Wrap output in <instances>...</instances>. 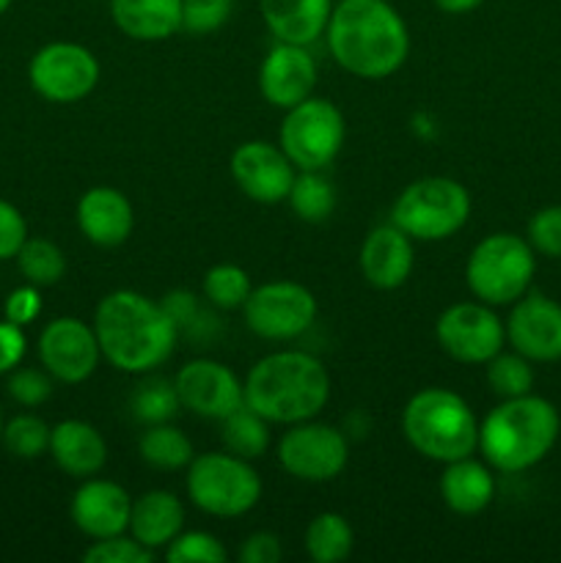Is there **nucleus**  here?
<instances>
[{
    "instance_id": "36",
    "label": "nucleus",
    "mask_w": 561,
    "mask_h": 563,
    "mask_svg": "<svg viewBox=\"0 0 561 563\" xmlns=\"http://www.w3.org/2000/svg\"><path fill=\"white\" fill-rule=\"evenodd\" d=\"M165 561L168 563H226L229 550L223 548L218 537L207 531H187L179 533L174 542L165 548Z\"/></svg>"
},
{
    "instance_id": "13",
    "label": "nucleus",
    "mask_w": 561,
    "mask_h": 563,
    "mask_svg": "<svg viewBox=\"0 0 561 563\" xmlns=\"http://www.w3.org/2000/svg\"><path fill=\"white\" fill-rule=\"evenodd\" d=\"M440 350L465 366H484L504 350L506 328L487 302H454L435 322Z\"/></svg>"
},
{
    "instance_id": "31",
    "label": "nucleus",
    "mask_w": 561,
    "mask_h": 563,
    "mask_svg": "<svg viewBox=\"0 0 561 563\" xmlns=\"http://www.w3.org/2000/svg\"><path fill=\"white\" fill-rule=\"evenodd\" d=\"M16 267L28 284L44 289V286H55L64 278L66 256L55 242L42 240V236H28L25 245L16 253Z\"/></svg>"
},
{
    "instance_id": "2",
    "label": "nucleus",
    "mask_w": 561,
    "mask_h": 563,
    "mask_svg": "<svg viewBox=\"0 0 561 563\" xmlns=\"http://www.w3.org/2000/svg\"><path fill=\"white\" fill-rule=\"evenodd\" d=\"M324 38L336 64L363 80L391 77L410 55V33L388 0H339Z\"/></svg>"
},
{
    "instance_id": "39",
    "label": "nucleus",
    "mask_w": 561,
    "mask_h": 563,
    "mask_svg": "<svg viewBox=\"0 0 561 563\" xmlns=\"http://www.w3.org/2000/svg\"><path fill=\"white\" fill-rule=\"evenodd\" d=\"M11 399L22 407H38L53 396V374L47 368H20L9 372L6 383Z\"/></svg>"
},
{
    "instance_id": "38",
    "label": "nucleus",
    "mask_w": 561,
    "mask_h": 563,
    "mask_svg": "<svg viewBox=\"0 0 561 563\" xmlns=\"http://www.w3.org/2000/svg\"><path fill=\"white\" fill-rule=\"evenodd\" d=\"M231 11H234V0H182V31L196 33H212L229 22Z\"/></svg>"
},
{
    "instance_id": "46",
    "label": "nucleus",
    "mask_w": 561,
    "mask_h": 563,
    "mask_svg": "<svg viewBox=\"0 0 561 563\" xmlns=\"http://www.w3.org/2000/svg\"><path fill=\"white\" fill-rule=\"evenodd\" d=\"M11 3H14V0H0V14H6V11L11 9Z\"/></svg>"
},
{
    "instance_id": "22",
    "label": "nucleus",
    "mask_w": 561,
    "mask_h": 563,
    "mask_svg": "<svg viewBox=\"0 0 561 563\" xmlns=\"http://www.w3.org/2000/svg\"><path fill=\"white\" fill-rule=\"evenodd\" d=\"M50 456L55 465L72 478H91L108 462V443H105L102 432L91 427L88 421H69L55 423L50 432Z\"/></svg>"
},
{
    "instance_id": "10",
    "label": "nucleus",
    "mask_w": 561,
    "mask_h": 563,
    "mask_svg": "<svg viewBox=\"0 0 561 563\" xmlns=\"http://www.w3.org/2000/svg\"><path fill=\"white\" fill-rule=\"evenodd\" d=\"M248 330L258 339L289 341L306 333L317 319V297L295 280L256 286L242 306Z\"/></svg>"
},
{
    "instance_id": "35",
    "label": "nucleus",
    "mask_w": 561,
    "mask_h": 563,
    "mask_svg": "<svg viewBox=\"0 0 561 563\" xmlns=\"http://www.w3.org/2000/svg\"><path fill=\"white\" fill-rule=\"evenodd\" d=\"M50 432L53 427H47L42 418L22 412L3 423V445L16 460H38L42 454H50Z\"/></svg>"
},
{
    "instance_id": "30",
    "label": "nucleus",
    "mask_w": 561,
    "mask_h": 563,
    "mask_svg": "<svg viewBox=\"0 0 561 563\" xmlns=\"http://www.w3.org/2000/svg\"><path fill=\"white\" fill-rule=\"evenodd\" d=\"M286 201L292 203V212L300 220H306V223H322V220H328L333 214L336 190L324 179L322 170H300V176H295V181H292V190Z\"/></svg>"
},
{
    "instance_id": "17",
    "label": "nucleus",
    "mask_w": 561,
    "mask_h": 563,
    "mask_svg": "<svg viewBox=\"0 0 561 563\" xmlns=\"http://www.w3.org/2000/svg\"><path fill=\"white\" fill-rule=\"evenodd\" d=\"M231 179L251 201L280 203L289 198L295 165L284 148L267 141H248L231 154Z\"/></svg>"
},
{
    "instance_id": "19",
    "label": "nucleus",
    "mask_w": 561,
    "mask_h": 563,
    "mask_svg": "<svg viewBox=\"0 0 561 563\" xmlns=\"http://www.w3.org/2000/svg\"><path fill=\"white\" fill-rule=\"evenodd\" d=\"M317 64L302 44L278 42L258 66V91L273 108L289 110L311 97Z\"/></svg>"
},
{
    "instance_id": "34",
    "label": "nucleus",
    "mask_w": 561,
    "mask_h": 563,
    "mask_svg": "<svg viewBox=\"0 0 561 563\" xmlns=\"http://www.w3.org/2000/svg\"><path fill=\"white\" fill-rule=\"evenodd\" d=\"M130 405H132V416H135L141 423H146V427H154V423H168L170 418L182 410L174 383L160 377H152L146 379V383L138 385Z\"/></svg>"
},
{
    "instance_id": "7",
    "label": "nucleus",
    "mask_w": 561,
    "mask_h": 563,
    "mask_svg": "<svg viewBox=\"0 0 561 563\" xmlns=\"http://www.w3.org/2000/svg\"><path fill=\"white\" fill-rule=\"evenodd\" d=\"M471 218L465 185L449 176H427L399 192L391 209V223L418 242H443Z\"/></svg>"
},
{
    "instance_id": "9",
    "label": "nucleus",
    "mask_w": 561,
    "mask_h": 563,
    "mask_svg": "<svg viewBox=\"0 0 561 563\" xmlns=\"http://www.w3.org/2000/svg\"><path fill=\"white\" fill-rule=\"evenodd\" d=\"M346 124L330 99L308 97L286 110L280 121L278 146L300 170H324L344 146Z\"/></svg>"
},
{
    "instance_id": "4",
    "label": "nucleus",
    "mask_w": 561,
    "mask_h": 563,
    "mask_svg": "<svg viewBox=\"0 0 561 563\" xmlns=\"http://www.w3.org/2000/svg\"><path fill=\"white\" fill-rule=\"evenodd\" d=\"M561 432V416L542 396L504 399L479 423V451L501 473H522L553 451Z\"/></svg>"
},
{
    "instance_id": "16",
    "label": "nucleus",
    "mask_w": 561,
    "mask_h": 563,
    "mask_svg": "<svg viewBox=\"0 0 561 563\" xmlns=\"http://www.w3.org/2000/svg\"><path fill=\"white\" fill-rule=\"evenodd\" d=\"M506 341L531 363L561 361V306L539 291H526L512 302Z\"/></svg>"
},
{
    "instance_id": "28",
    "label": "nucleus",
    "mask_w": 561,
    "mask_h": 563,
    "mask_svg": "<svg viewBox=\"0 0 561 563\" xmlns=\"http://www.w3.org/2000/svg\"><path fill=\"white\" fill-rule=\"evenodd\" d=\"M138 454L157 471H182L193 462V443L179 427H170V421L154 423L138 440Z\"/></svg>"
},
{
    "instance_id": "45",
    "label": "nucleus",
    "mask_w": 561,
    "mask_h": 563,
    "mask_svg": "<svg viewBox=\"0 0 561 563\" xmlns=\"http://www.w3.org/2000/svg\"><path fill=\"white\" fill-rule=\"evenodd\" d=\"M432 3L446 14H468V11L479 9L484 0H432Z\"/></svg>"
},
{
    "instance_id": "8",
    "label": "nucleus",
    "mask_w": 561,
    "mask_h": 563,
    "mask_svg": "<svg viewBox=\"0 0 561 563\" xmlns=\"http://www.w3.org/2000/svg\"><path fill=\"white\" fill-rule=\"evenodd\" d=\"M187 495L193 506L212 517H242L262 498V478L253 465L231 451H209L187 465Z\"/></svg>"
},
{
    "instance_id": "47",
    "label": "nucleus",
    "mask_w": 561,
    "mask_h": 563,
    "mask_svg": "<svg viewBox=\"0 0 561 563\" xmlns=\"http://www.w3.org/2000/svg\"><path fill=\"white\" fill-rule=\"evenodd\" d=\"M0 443H3V416H0Z\"/></svg>"
},
{
    "instance_id": "29",
    "label": "nucleus",
    "mask_w": 561,
    "mask_h": 563,
    "mask_svg": "<svg viewBox=\"0 0 561 563\" xmlns=\"http://www.w3.org/2000/svg\"><path fill=\"white\" fill-rule=\"evenodd\" d=\"M223 445L231 454L242 456V460H258V456L267 454L270 449V421H264L258 412H253L251 407H237L231 416H226L223 421Z\"/></svg>"
},
{
    "instance_id": "18",
    "label": "nucleus",
    "mask_w": 561,
    "mask_h": 563,
    "mask_svg": "<svg viewBox=\"0 0 561 563\" xmlns=\"http://www.w3.org/2000/svg\"><path fill=\"white\" fill-rule=\"evenodd\" d=\"M72 522L88 539H108L130 531L132 498L121 484L108 478H82L69 506Z\"/></svg>"
},
{
    "instance_id": "41",
    "label": "nucleus",
    "mask_w": 561,
    "mask_h": 563,
    "mask_svg": "<svg viewBox=\"0 0 561 563\" xmlns=\"http://www.w3.org/2000/svg\"><path fill=\"white\" fill-rule=\"evenodd\" d=\"M28 240V220L11 201L0 198V262L16 258Z\"/></svg>"
},
{
    "instance_id": "32",
    "label": "nucleus",
    "mask_w": 561,
    "mask_h": 563,
    "mask_svg": "<svg viewBox=\"0 0 561 563\" xmlns=\"http://www.w3.org/2000/svg\"><path fill=\"white\" fill-rule=\"evenodd\" d=\"M487 385L501 399H515V396L531 394L534 388V368L528 357L520 352H504L490 357L487 363Z\"/></svg>"
},
{
    "instance_id": "26",
    "label": "nucleus",
    "mask_w": 561,
    "mask_h": 563,
    "mask_svg": "<svg viewBox=\"0 0 561 563\" xmlns=\"http://www.w3.org/2000/svg\"><path fill=\"white\" fill-rule=\"evenodd\" d=\"M440 495L454 515H482L495 498L493 471L473 456L449 462L440 476Z\"/></svg>"
},
{
    "instance_id": "44",
    "label": "nucleus",
    "mask_w": 561,
    "mask_h": 563,
    "mask_svg": "<svg viewBox=\"0 0 561 563\" xmlns=\"http://www.w3.org/2000/svg\"><path fill=\"white\" fill-rule=\"evenodd\" d=\"M280 555H284L280 539L270 531L251 533L240 548L242 563H278Z\"/></svg>"
},
{
    "instance_id": "6",
    "label": "nucleus",
    "mask_w": 561,
    "mask_h": 563,
    "mask_svg": "<svg viewBox=\"0 0 561 563\" xmlns=\"http://www.w3.org/2000/svg\"><path fill=\"white\" fill-rule=\"evenodd\" d=\"M537 256L528 240L495 231L471 251L465 264L468 289L487 306H512L531 289Z\"/></svg>"
},
{
    "instance_id": "14",
    "label": "nucleus",
    "mask_w": 561,
    "mask_h": 563,
    "mask_svg": "<svg viewBox=\"0 0 561 563\" xmlns=\"http://www.w3.org/2000/svg\"><path fill=\"white\" fill-rule=\"evenodd\" d=\"M182 410L207 421H223L226 416L245 405V385L226 363L198 357L185 363L174 377Z\"/></svg>"
},
{
    "instance_id": "20",
    "label": "nucleus",
    "mask_w": 561,
    "mask_h": 563,
    "mask_svg": "<svg viewBox=\"0 0 561 563\" xmlns=\"http://www.w3.org/2000/svg\"><path fill=\"white\" fill-rule=\"evenodd\" d=\"M361 273L369 286L394 291L407 284L413 273V240L394 223L377 225L361 245Z\"/></svg>"
},
{
    "instance_id": "33",
    "label": "nucleus",
    "mask_w": 561,
    "mask_h": 563,
    "mask_svg": "<svg viewBox=\"0 0 561 563\" xmlns=\"http://www.w3.org/2000/svg\"><path fill=\"white\" fill-rule=\"evenodd\" d=\"M251 291V275L242 267H237V264H215L204 275V297L215 308H220V311L242 308Z\"/></svg>"
},
{
    "instance_id": "37",
    "label": "nucleus",
    "mask_w": 561,
    "mask_h": 563,
    "mask_svg": "<svg viewBox=\"0 0 561 563\" xmlns=\"http://www.w3.org/2000/svg\"><path fill=\"white\" fill-rule=\"evenodd\" d=\"M82 561L86 563H152L154 550H148L146 544L138 542L135 537H127V533H119V537L108 539H94L91 548L82 553Z\"/></svg>"
},
{
    "instance_id": "40",
    "label": "nucleus",
    "mask_w": 561,
    "mask_h": 563,
    "mask_svg": "<svg viewBox=\"0 0 561 563\" xmlns=\"http://www.w3.org/2000/svg\"><path fill=\"white\" fill-rule=\"evenodd\" d=\"M528 245L539 256L561 258V203L542 207L528 220Z\"/></svg>"
},
{
    "instance_id": "23",
    "label": "nucleus",
    "mask_w": 561,
    "mask_h": 563,
    "mask_svg": "<svg viewBox=\"0 0 561 563\" xmlns=\"http://www.w3.org/2000/svg\"><path fill=\"white\" fill-rule=\"evenodd\" d=\"M258 11L278 42L311 47L319 36H324L333 0H258Z\"/></svg>"
},
{
    "instance_id": "5",
    "label": "nucleus",
    "mask_w": 561,
    "mask_h": 563,
    "mask_svg": "<svg viewBox=\"0 0 561 563\" xmlns=\"http://www.w3.org/2000/svg\"><path fill=\"white\" fill-rule=\"evenodd\" d=\"M402 434L424 460L443 465L479 451L476 412L449 388H424L413 394L402 412Z\"/></svg>"
},
{
    "instance_id": "43",
    "label": "nucleus",
    "mask_w": 561,
    "mask_h": 563,
    "mask_svg": "<svg viewBox=\"0 0 561 563\" xmlns=\"http://www.w3.org/2000/svg\"><path fill=\"white\" fill-rule=\"evenodd\" d=\"M28 352V339L25 330L14 322H0V377L9 372H14L16 366L22 363Z\"/></svg>"
},
{
    "instance_id": "42",
    "label": "nucleus",
    "mask_w": 561,
    "mask_h": 563,
    "mask_svg": "<svg viewBox=\"0 0 561 563\" xmlns=\"http://www.w3.org/2000/svg\"><path fill=\"white\" fill-rule=\"evenodd\" d=\"M42 313V295H38V286L25 284L20 289H14L6 300V319L20 328L36 322V317Z\"/></svg>"
},
{
    "instance_id": "1",
    "label": "nucleus",
    "mask_w": 561,
    "mask_h": 563,
    "mask_svg": "<svg viewBox=\"0 0 561 563\" xmlns=\"http://www.w3.org/2000/svg\"><path fill=\"white\" fill-rule=\"evenodd\" d=\"M102 357L127 374H148L163 366L176 350L179 328L165 302L148 300L132 289L110 291L94 311Z\"/></svg>"
},
{
    "instance_id": "3",
    "label": "nucleus",
    "mask_w": 561,
    "mask_h": 563,
    "mask_svg": "<svg viewBox=\"0 0 561 563\" xmlns=\"http://www.w3.org/2000/svg\"><path fill=\"white\" fill-rule=\"evenodd\" d=\"M245 407L270 423L311 421L330 401V374L319 357L280 350L253 363L245 377Z\"/></svg>"
},
{
    "instance_id": "11",
    "label": "nucleus",
    "mask_w": 561,
    "mask_h": 563,
    "mask_svg": "<svg viewBox=\"0 0 561 563\" xmlns=\"http://www.w3.org/2000/svg\"><path fill=\"white\" fill-rule=\"evenodd\" d=\"M28 80L42 99L72 104L86 99L99 82V60L75 42L44 44L28 64Z\"/></svg>"
},
{
    "instance_id": "24",
    "label": "nucleus",
    "mask_w": 561,
    "mask_h": 563,
    "mask_svg": "<svg viewBox=\"0 0 561 563\" xmlns=\"http://www.w3.org/2000/svg\"><path fill=\"white\" fill-rule=\"evenodd\" d=\"M185 528V506L168 489H148L132 500L130 533L148 550H163Z\"/></svg>"
},
{
    "instance_id": "21",
    "label": "nucleus",
    "mask_w": 561,
    "mask_h": 563,
    "mask_svg": "<svg viewBox=\"0 0 561 563\" xmlns=\"http://www.w3.org/2000/svg\"><path fill=\"white\" fill-rule=\"evenodd\" d=\"M135 212L130 198L116 187H91L77 201V229L91 245L116 247L130 240Z\"/></svg>"
},
{
    "instance_id": "25",
    "label": "nucleus",
    "mask_w": 561,
    "mask_h": 563,
    "mask_svg": "<svg viewBox=\"0 0 561 563\" xmlns=\"http://www.w3.org/2000/svg\"><path fill=\"white\" fill-rule=\"evenodd\" d=\"M110 16L135 42H165L182 31V0H110Z\"/></svg>"
},
{
    "instance_id": "27",
    "label": "nucleus",
    "mask_w": 561,
    "mask_h": 563,
    "mask_svg": "<svg viewBox=\"0 0 561 563\" xmlns=\"http://www.w3.org/2000/svg\"><path fill=\"white\" fill-rule=\"evenodd\" d=\"M355 533L339 511H322L306 528V553L314 563H339L350 559Z\"/></svg>"
},
{
    "instance_id": "15",
    "label": "nucleus",
    "mask_w": 561,
    "mask_h": 563,
    "mask_svg": "<svg viewBox=\"0 0 561 563\" xmlns=\"http://www.w3.org/2000/svg\"><path fill=\"white\" fill-rule=\"evenodd\" d=\"M99 350L94 324L77 317H58L44 324L38 335V361L53 374V379L66 385H80L97 372Z\"/></svg>"
},
{
    "instance_id": "12",
    "label": "nucleus",
    "mask_w": 561,
    "mask_h": 563,
    "mask_svg": "<svg viewBox=\"0 0 561 563\" xmlns=\"http://www.w3.org/2000/svg\"><path fill=\"white\" fill-rule=\"evenodd\" d=\"M278 462L289 476L308 484H324L341 476L350 462V443L344 432L330 423H292L278 440Z\"/></svg>"
}]
</instances>
